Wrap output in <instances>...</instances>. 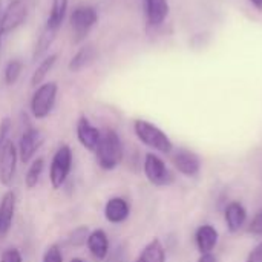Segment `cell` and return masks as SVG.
Returning <instances> with one entry per match:
<instances>
[{"instance_id":"cell-1","label":"cell","mask_w":262,"mask_h":262,"mask_svg":"<svg viewBox=\"0 0 262 262\" xmlns=\"http://www.w3.org/2000/svg\"><path fill=\"white\" fill-rule=\"evenodd\" d=\"M97 154V161L98 166L103 170H114L117 169L124 157V150H123V143L120 135L114 130V129H104L101 132V138L100 143L95 149Z\"/></svg>"},{"instance_id":"cell-2","label":"cell","mask_w":262,"mask_h":262,"mask_svg":"<svg viewBox=\"0 0 262 262\" xmlns=\"http://www.w3.org/2000/svg\"><path fill=\"white\" fill-rule=\"evenodd\" d=\"M134 132L144 146L164 155H170L173 152V143L170 141L167 134L161 130L158 126H155L154 123L146 120H135Z\"/></svg>"},{"instance_id":"cell-3","label":"cell","mask_w":262,"mask_h":262,"mask_svg":"<svg viewBox=\"0 0 262 262\" xmlns=\"http://www.w3.org/2000/svg\"><path fill=\"white\" fill-rule=\"evenodd\" d=\"M97 21H98V12L94 6L91 5L77 6L69 17V23L72 29V41L78 45L83 40H86L88 34L91 32V29L95 26Z\"/></svg>"},{"instance_id":"cell-4","label":"cell","mask_w":262,"mask_h":262,"mask_svg":"<svg viewBox=\"0 0 262 262\" xmlns=\"http://www.w3.org/2000/svg\"><path fill=\"white\" fill-rule=\"evenodd\" d=\"M57 94H58V86L55 81L41 83L38 88H35V92L32 94L29 103L32 117L37 120L46 118L55 106Z\"/></svg>"},{"instance_id":"cell-5","label":"cell","mask_w":262,"mask_h":262,"mask_svg":"<svg viewBox=\"0 0 262 262\" xmlns=\"http://www.w3.org/2000/svg\"><path fill=\"white\" fill-rule=\"evenodd\" d=\"M72 169V150L68 144H63L61 147L57 149V152L52 157L51 161V169H49V181L52 189H60Z\"/></svg>"},{"instance_id":"cell-6","label":"cell","mask_w":262,"mask_h":262,"mask_svg":"<svg viewBox=\"0 0 262 262\" xmlns=\"http://www.w3.org/2000/svg\"><path fill=\"white\" fill-rule=\"evenodd\" d=\"M143 170L147 181L157 187H167L175 181L172 170L166 166V163L155 154H147L144 157Z\"/></svg>"},{"instance_id":"cell-7","label":"cell","mask_w":262,"mask_h":262,"mask_svg":"<svg viewBox=\"0 0 262 262\" xmlns=\"http://www.w3.org/2000/svg\"><path fill=\"white\" fill-rule=\"evenodd\" d=\"M28 17V5L25 0H11L5 11L0 12V31L6 35L25 23Z\"/></svg>"},{"instance_id":"cell-8","label":"cell","mask_w":262,"mask_h":262,"mask_svg":"<svg viewBox=\"0 0 262 262\" xmlns=\"http://www.w3.org/2000/svg\"><path fill=\"white\" fill-rule=\"evenodd\" d=\"M18 150L15 144L8 138L0 147V183L3 186H11L15 170H17Z\"/></svg>"},{"instance_id":"cell-9","label":"cell","mask_w":262,"mask_h":262,"mask_svg":"<svg viewBox=\"0 0 262 262\" xmlns=\"http://www.w3.org/2000/svg\"><path fill=\"white\" fill-rule=\"evenodd\" d=\"M43 143H45V137L37 127H31V126L26 127L18 141V149H17L18 160L23 164L29 163L37 154V150L43 146Z\"/></svg>"},{"instance_id":"cell-10","label":"cell","mask_w":262,"mask_h":262,"mask_svg":"<svg viewBox=\"0 0 262 262\" xmlns=\"http://www.w3.org/2000/svg\"><path fill=\"white\" fill-rule=\"evenodd\" d=\"M172 164L173 167L184 177L195 178L201 172V160L200 157L189 150V149H177L172 154Z\"/></svg>"},{"instance_id":"cell-11","label":"cell","mask_w":262,"mask_h":262,"mask_svg":"<svg viewBox=\"0 0 262 262\" xmlns=\"http://www.w3.org/2000/svg\"><path fill=\"white\" fill-rule=\"evenodd\" d=\"M77 138L84 149L95 152L101 138V130H98V127H95L89 118L83 115L77 121Z\"/></svg>"},{"instance_id":"cell-12","label":"cell","mask_w":262,"mask_h":262,"mask_svg":"<svg viewBox=\"0 0 262 262\" xmlns=\"http://www.w3.org/2000/svg\"><path fill=\"white\" fill-rule=\"evenodd\" d=\"M130 215V204L123 196H114L107 200L104 206V218L111 224H121Z\"/></svg>"},{"instance_id":"cell-13","label":"cell","mask_w":262,"mask_h":262,"mask_svg":"<svg viewBox=\"0 0 262 262\" xmlns=\"http://www.w3.org/2000/svg\"><path fill=\"white\" fill-rule=\"evenodd\" d=\"M169 11L170 6L167 0H144L146 21L150 28L161 26L169 15Z\"/></svg>"},{"instance_id":"cell-14","label":"cell","mask_w":262,"mask_h":262,"mask_svg":"<svg viewBox=\"0 0 262 262\" xmlns=\"http://www.w3.org/2000/svg\"><path fill=\"white\" fill-rule=\"evenodd\" d=\"M224 221L230 233H238L247 223V210L239 201H232L224 210Z\"/></svg>"},{"instance_id":"cell-15","label":"cell","mask_w":262,"mask_h":262,"mask_svg":"<svg viewBox=\"0 0 262 262\" xmlns=\"http://www.w3.org/2000/svg\"><path fill=\"white\" fill-rule=\"evenodd\" d=\"M218 239H220V233L210 224H203L195 232V244L201 255L212 253L218 246Z\"/></svg>"},{"instance_id":"cell-16","label":"cell","mask_w":262,"mask_h":262,"mask_svg":"<svg viewBox=\"0 0 262 262\" xmlns=\"http://www.w3.org/2000/svg\"><path fill=\"white\" fill-rule=\"evenodd\" d=\"M91 255L97 259V261H104L109 256V238L106 235L104 230L101 229H95L89 233L88 236V243H86Z\"/></svg>"},{"instance_id":"cell-17","label":"cell","mask_w":262,"mask_h":262,"mask_svg":"<svg viewBox=\"0 0 262 262\" xmlns=\"http://www.w3.org/2000/svg\"><path fill=\"white\" fill-rule=\"evenodd\" d=\"M15 213V193L12 190H8L0 203V235L5 236L14 221Z\"/></svg>"},{"instance_id":"cell-18","label":"cell","mask_w":262,"mask_h":262,"mask_svg":"<svg viewBox=\"0 0 262 262\" xmlns=\"http://www.w3.org/2000/svg\"><path fill=\"white\" fill-rule=\"evenodd\" d=\"M95 58H97V49H95L92 45L81 46V48L75 52V55L69 60L68 69H69L71 72H80V71H83L84 68H88L89 64H92Z\"/></svg>"},{"instance_id":"cell-19","label":"cell","mask_w":262,"mask_h":262,"mask_svg":"<svg viewBox=\"0 0 262 262\" xmlns=\"http://www.w3.org/2000/svg\"><path fill=\"white\" fill-rule=\"evenodd\" d=\"M68 6H69V0H52L51 12L48 15L45 28L58 32V29L61 28V25L64 21L66 12H68Z\"/></svg>"},{"instance_id":"cell-20","label":"cell","mask_w":262,"mask_h":262,"mask_svg":"<svg viewBox=\"0 0 262 262\" xmlns=\"http://www.w3.org/2000/svg\"><path fill=\"white\" fill-rule=\"evenodd\" d=\"M55 63H57V54H49V55L43 57V60H40L38 66L32 72L31 86L32 88H38L45 81V78L48 77V74L52 71V68L55 66Z\"/></svg>"},{"instance_id":"cell-21","label":"cell","mask_w":262,"mask_h":262,"mask_svg":"<svg viewBox=\"0 0 262 262\" xmlns=\"http://www.w3.org/2000/svg\"><path fill=\"white\" fill-rule=\"evenodd\" d=\"M140 262H166V250L158 238H154L138 256Z\"/></svg>"},{"instance_id":"cell-22","label":"cell","mask_w":262,"mask_h":262,"mask_svg":"<svg viewBox=\"0 0 262 262\" xmlns=\"http://www.w3.org/2000/svg\"><path fill=\"white\" fill-rule=\"evenodd\" d=\"M55 37H57V32L55 31H51L48 28H43L41 34L38 35V40H37V45L34 48V52H32V60L34 61L40 60L41 57H46L45 54L48 52V49L54 43Z\"/></svg>"},{"instance_id":"cell-23","label":"cell","mask_w":262,"mask_h":262,"mask_svg":"<svg viewBox=\"0 0 262 262\" xmlns=\"http://www.w3.org/2000/svg\"><path fill=\"white\" fill-rule=\"evenodd\" d=\"M43 169H45V160L43 158H37L31 163V166L25 175V186L28 189H34L38 184V180L43 173Z\"/></svg>"},{"instance_id":"cell-24","label":"cell","mask_w":262,"mask_h":262,"mask_svg":"<svg viewBox=\"0 0 262 262\" xmlns=\"http://www.w3.org/2000/svg\"><path fill=\"white\" fill-rule=\"evenodd\" d=\"M21 71H23V63L21 60L18 58H14V60H9L5 66V72H3V78H5V83L8 86H12L17 83V80L20 78L21 75Z\"/></svg>"},{"instance_id":"cell-25","label":"cell","mask_w":262,"mask_h":262,"mask_svg":"<svg viewBox=\"0 0 262 262\" xmlns=\"http://www.w3.org/2000/svg\"><path fill=\"white\" fill-rule=\"evenodd\" d=\"M89 227L88 226H80L77 229H74L68 236H66V246L78 249L83 247L88 243V236H89Z\"/></svg>"},{"instance_id":"cell-26","label":"cell","mask_w":262,"mask_h":262,"mask_svg":"<svg viewBox=\"0 0 262 262\" xmlns=\"http://www.w3.org/2000/svg\"><path fill=\"white\" fill-rule=\"evenodd\" d=\"M41 262H63V255H61V250L57 244H52L49 246L45 253H43V259Z\"/></svg>"},{"instance_id":"cell-27","label":"cell","mask_w":262,"mask_h":262,"mask_svg":"<svg viewBox=\"0 0 262 262\" xmlns=\"http://www.w3.org/2000/svg\"><path fill=\"white\" fill-rule=\"evenodd\" d=\"M107 262H129V253H127L126 244H118L112 250V253H111Z\"/></svg>"},{"instance_id":"cell-28","label":"cell","mask_w":262,"mask_h":262,"mask_svg":"<svg viewBox=\"0 0 262 262\" xmlns=\"http://www.w3.org/2000/svg\"><path fill=\"white\" fill-rule=\"evenodd\" d=\"M249 233L256 235V236H262V207L256 212V215L253 216V220L249 224Z\"/></svg>"},{"instance_id":"cell-29","label":"cell","mask_w":262,"mask_h":262,"mask_svg":"<svg viewBox=\"0 0 262 262\" xmlns=\"http://www.w3.org/2000/svg\"><path fill=\"white\" fill-rule=\"evenodd\" d=\"M0 262H23V258L17 249H8L2 253Z\"/></svg>"},{"instance_id":"cell-30","label":"cell","mask_w":262,"mask_h":262,"mask_svg":"<svg viewBox=\"0 0 262 262\" xmlns=\"http://www.w3.org/2000/svg\"><path fill=\"white\" fill-rule=\"evenodd\" d=\"M11 130V120L6 117L0 121V147L3 146V143L8 140V134Z\"/></svg>"},{"instance_id":"cell-31","label":"cell","mask_w":262,"mask_h":262,"mask_svg":"<svg viewBox=\"0 0 262 262\" xmlns=\"http://www.w3.org/2000/svg\"><path fill=\"white\" fill-rule=\"evenodd\" d=\"M246 262H262V243H259L247 256Z\"/></svg>"},{"instance_id":"cell-32","label":"cell","mask_w":262,"mask_h":262,"mask_svg":"<svg viewBox=\"0 0 262 262\" xmlns=\"http://www.w3.org/2000/svg\"><path fill=\"white\" fill-rule=\"evenodd\" d=\"M198 262H218V259H216V256L213 253H204V255L200 256Z\"/></svg>"},{"instance_id":"cell-33","label":"cell","mask_w":262,"mask_h":262,"mask_svg":"<svg viewBox=\"0 0 262 262\" xmlns=\"http://www.w3.org/2000/svg\"><path fill=\"white\" fill-rule=\"evenodd\" d=\"M252 3V6L258 11H262V0H249Z\"/></svg>"},{"instance_id":"cell-34","label":"cell","mask_w":262,"mask_h":262,"mask_svg":"<svg viewBox=\"0 0 262 262\" xmlns=\"http://www.w3.org/2000/svg\"><path fill=\"white\" fill-rule=\"evenodd\" d=\"M3 38H5V34L0 31V57H2V46H3Z\"/></svg>"},{"instance_id":"cell-35","label":"cell","mask_w":262,"mask_h":262,"mask_svg":"<svg viewBox=\"0 0 262 262\" xmlns=\"http://www.w3.org/2000/svg\"><path fill=\"white\" fill-rule=\"evenodd\" d=\"M71 262H84L81 258H74V259H71Z\"/></svg>"},{"instance_id":"cell-36","label":"cell","mask_w":262,"mask_h":262,"mask_svg":"<svg viewBox=\"0 0 262 262\" xmlns=\"http://www.w3.org/2000/svg\"><path fill=\"white\" fill-rule=\"evenodd\" d=\"M135 262H140V261H138V259H137V261H135Z\"/></svg>"}]
</instances>
